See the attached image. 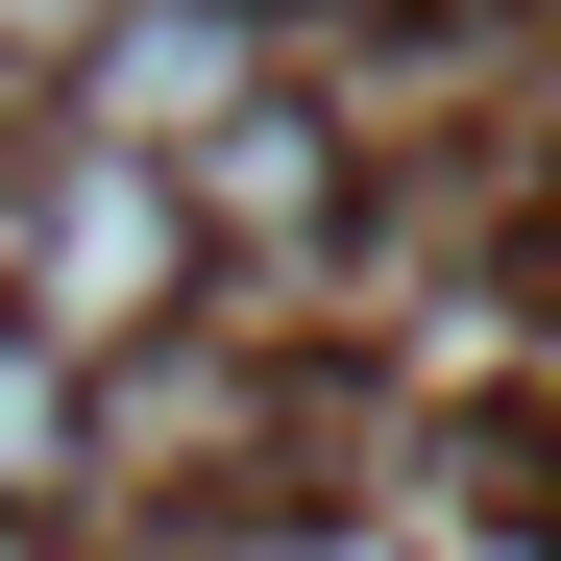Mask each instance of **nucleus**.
I'll list each match as a JSON object with an SVG mask.
<instances>
[{"instance_id":"nucleus-1","label":"nucleus","mask_w":561,"mask_h":561,"mask_svg":"<svg viewBox=\"0 0 561 561\" xmlns=\"http://www.w3.org/2000/svg\"><path fill=\"white\" fill-rule=\"evenodd\" d=\"M171 294H196V196H171V171H123V147H73L49 196H25V342L99 366V342H147Z\"/></svg>"},{"instance_id":"nucleus-2","label":"nucleus","mask_w":561,"mask_h":561,"mask_svg":"<svg viewBox=\"0 0 561 561\" xmlns=\"http://www.w3.org/2000/svg\"><path fill=\"white\" fill-rule=\"evenodd\" d=\"M244 99H268V25H244V0H99V49H73V147H123V171H171Z\"/></svg>"},{"instance_id":"nucleus-3","label":"nucleus","mask_w":561,"mask_h":561,"mask_svg":"<svg viewBox=\"0 0 561 561\" xmlns=\"http://www.w3.org/2000/svg\"><path fill=\"white\" fill-rule=\"evenodd\" d=\"M73 463H99V391H73V366H49L25 318H0V513H49Z\"/></svg>"},{"instance_id":"nucleus-4","label":"nucleus","mask_w":561,"mask_h":561,"mask_svg":"<svg viewBox=\"0 0 561 561\" xmlns=\"http://www.w3.org/2000/svg\"><path fill=\"white\" fill-rule=\"evenodd\" d=\"M0 561H49V513H0Z\"/></svg>"}]
</instances>
